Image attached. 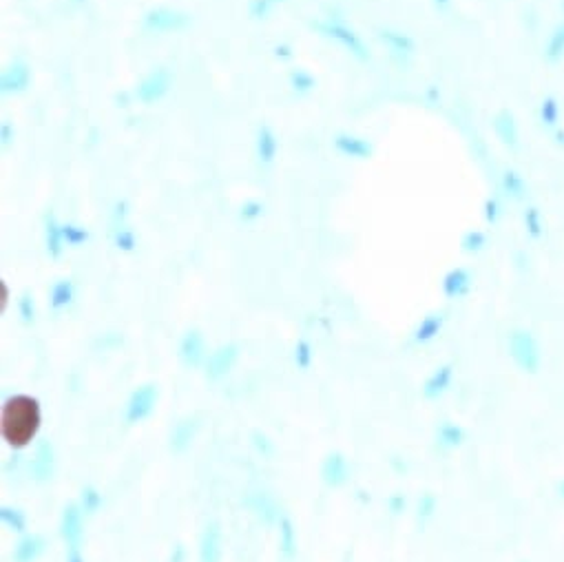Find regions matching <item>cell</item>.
<instances>
[{"label":"cell","instance_id":"34","mask_svg":"<svg viewBox=\"0 0 564 562\" xmlns=\"http://www.w3.org/2000/svg\"><path fill=\"white\" fill-rule=\"evenodd\" d=\"M483 243H485V237L481 235V232H470V235L465 237L463 246H465V250L472 252V250H481Z\"/></svg>","mask_w":564,"mask_h":562},{"label":"cell","instance_id":"31","mask_svg":"<svg viewBox=\"0 0 564 562\" xmlns=\"http://www.w3.org/2000/svg\"><path fill=\"white\" fill-rule=\"evenodd\" d=\"M270 5H272V0H250V7H248V12L254 20H259V18H265L270 12Z\"/></svg>","mask_w":564,"mask_h":562},{"label":"cell","instance_id":"25","mask_svg":"<svg viewBox=\"0 0 564 562\" xmlns=\"http://www.w3.org/2000/svg\"><path fill=\"white\" fill-rule=\"evenodd\" d=\"M102 505V496L98 494V490L91 485H87L82 490V496H80V509L84 514H95L98 512V507Z\"/></svg>","mask_w":564,"mask_h":562},{"label":"cell","instance_id":"40","mask_svg":"<svg viewBox=\"0 0 564 562\" xmlns=\"http://www.w3.org/2000/svg\"><path fill=\"white\" fill-rule=\"evenodd\" d=\"M560 494H562V498H564V481L560 483Z\"/></svg>","mask_w":564,"mask_h":562},{"label":"cell","instance_id":"13","mask_svg":"<svg viewBox=\"0 0 564 562\" xmlns=\"http://www.w3.org/2000/svg\"><path fill=\"white\" fill-rule=\"evenodd\" d=\"M221 532L217 525H208L199 543V560L201 562H221Z\"/></svg>","mask_w":564,"mask_h":562},{"label":"cell","instance_id":"15","mask_svg":"<svg viewBox=\"0 0 564 562\" xmlns=\"http://www.w3.org/2000/svg\"><path fill=\"white\" fill-rule=\"evenodd\" d=\"M467 439V434L461 425H456V423L452 421H443L439 428H436V443L441 445V448L445 450H456V448H461V445L465 443Z\"/></svg>","mask_w":564,"mask_h":562},{"label":"cell","instance_id":"35","mask_svg":"<svg viewBox=\"0 0 564 562\" xmlns=\"http://www.w3.org/2000/svg\"><path fill=\"white\" fill-rule=\"evenodd\" d=\"M390 509H392L394 514H401L403 509H405V496L399 494V492L394 494V496L390 498Z\"/></svg>","mask_w":564,"mask_h":562},{"label":"cell","instance_id":"27","mask_svg":"<svg viewBox=\"0 0 564 562\" xmlns=\"http://www.w3.org/2000/svg\"><path fill=\"white\" fill-rule=\"evenodd\" d=\"M135 243H137V237H135V230L131 228H115V246H118L120 250H126V252H131L135 248Z\"/></svg>","mask_w":564,"mask_h":562},{"label":"cell","instance_id":"3","mask_svg":"<svg viewBox=\"0 0 564 562\" xmlns=\"http://www.w3.org/2000/svg\"><path fill=\"white\" fill-rule=\"evenodd\" d=\"M171 82H173V73L166 67H159V69L148 73V76L137 84L133 95H135V100H140L142 104L157 102L168 89H171Z\"/></svg>","mask_w":564,"mask_h":562},{"label":"cell","instance_id":"39","mask_svg":"<svg viewBox=\"0 0 564 562\" xmlns=\"http://www.w3.org/2000/svg\"><path fill=\"white\" fill-rule=\"evenodd\" d=\"M276 56H281V58H290V49H288V47H276Z\"/></svg>","mask_w":564,"mask_h":562},{"label":"cell","instance_id":"26","mask_svg":"<svg viewBox=\"0 0 564 562\" xmlns=\"http://www.w3.org/2000/svg\"><path fill=\"white\" fill-rule=\"evenodd\" d=\"M62 239H65L69 246H82V243L89 239V230L73 224H62Z\"/></svg>","mask_w":564,"mask_h":562},{"label":"cell","instance_id":"16","mask_svg":"<svg viewBox=\"0 0 564 562\" xmlns=\"http://www.w3.org/2000/svg\"><path fill=\"white\" fill-rule=\"evenodd\" d=\"M73 299H76V288H73V281H69V279H58L56 283L51 285V290H49V303H51V308L56 310V312L69 308V305L73 303Z\"/></svg>","mask_w":564,"mask_h":562},{"label":"cell","instance_id":"18","mask_svg":"<svg viewBox=\"0 0 564 562\" xmlns=\"http://www.w3.org/2000/svg\"><path fill=\"white\" fill-rule=\"evenodd\" d=\"M467 290H470V274L463 268L452 270L443 279V292L450 297V299H459V297L467 294Z\"/></svg>","mask_w":564,"mask_h":562},{"label":"cell","instance_id":"23","mask_svg":"<svg viewBox=\"0 0 564 562\" xmlns=\"http://www.w3.org/2000/svg\"><path fill=\"white\" fill-rule=\"evenodd\" d=\"M0 516H3V523L12 529V532H25V527H27L25 512H20V509H16V507H3Z\"/></svg>","mask_w":564,"mask_h":562},{"label":"cell","instance_id":"41","mask_svg":"<svg viewBox=\"0 0 564 562\" xmlns=\"http://www.w3.org/2000/svg\"><path fill=\"white\" fill-rule=\"evenodd\" d=\"M76 3H82V0H76Z\"/></svg>","mask_w":564,"mask_h":562},{"label":"cell","instance_id":"22","mask_svg":"<svg viewBox=\"0 0 564 562\" xmlns=\"http://www.w3.org/2000/svg\"><path fill=\"white\" fill-rule=\"evenodd\" d=\"M47 250L53 259L62 254V226H58L56 215L47 217Z\"/></svg>","mask_w":564,"mask_h":562},{"label":"cell","instance_id":"36","mask_svg":"<svg viewBox=\"0 0 564 562\" xmlns=\"http://www.w3.org/2000/svg\"><path fill=\"white\" fill-rule=\"evenodd\" d=\"M124 217H126V199H122L120 204H115V213H113V219L120 221V228L124 224Z\"/></svg>","mask_w":564,"mask_h":562},{"label":"cell","instance_id":"19","mask_svg":"<svg viewBox=\"0 0 564 562\" xmlns=\"http://www.w3.org/2000/svg\"><path fill=\"white\" fill-rule=\"evenodd\" d=\"M257 155L261 164H270L276 155V137L268 124H261L257 131Z\"/></svg>","mask_w":564,"mask_h":562},{"label":"cell","instance_id":"37","mask_svg":"<svg viewBox=\"0 0 564 562\" xmlns=\"http://www.w3.org/2000/svg\"><path fill=\"white\" fill-rule=\"evenodd\" d=\"M283 538H285V551L290 554V551H292V540H290L292 538V527H290V521H285V518H283Z\"/></svg>","mask_w":564,"mask_h":562},{"label":"cell","instance_id":"5","mask_svg":"<svg viewBox=\"0 0 564 562\" xmlns=\"http://www.w3.org/2000/svg\"><path fill=\"white\" fill-rule=\"evenodd\" d=\"M312 27H316L319 31H323V34L330 36V38H336L345 49L352 51L359 60H367V51H365L363 42H361V38L354 34V31H350L343 25H334V23H312Z\"/></svg>","mask_w":564,"mask_h":562},{"label":"cell","instance_id":"6","mask_svg":"<svg viewBox=\"0 0 564 562\" xmlns=\"http://www.w3.org/2000/svg\"><path fill=\"white\" fill-rule=\"evenodd\" d=\"M179 359L188 368H197L206 361V341L201 337L199 330H188L182 337V343H179Z\"/></svg>","mask_w":564,"mask_h":562},{"label":"cell","instance_id":"20","mask_svg":"<svg viewBox=\"0 0 564 562\" xmlns=\"http://www.w3.org/2000/svg\"><path fill=\"white\" fill-rule=\"evenodd\" d=\"M443 323H445V314L443 312H436V314L425 317V319L419 323L416 330H414V343H427V341H432V339L441 332Z\"/></svg>","mask_w":564,"mask_h":562},{"label":"cell","instance_id":"9","mask_svg":"<svg viewBox=\"0 0 564 562\" xmlns=\"http://www.w3.org/2000/svg\"><path fill=\"white\" fill-rule=\"evenodd\" d=\"M321 479L328 487H341L350 479V465L343 454H330L321 465Z\"/></svg>","mask_w":564,"mask_h":562},{"label":"cell","instance_id":"21","mask_svg":"<svg viewBox=\"0 0 564 562\" xmlns=\"http://www.w3.org/2000/svg\"><path fill=\"white\" fill-rule=\"evenodd\" d=\"M31 472H34L36 476V481H47L51 479V474H53V450H51V445H42V448L38 450L36 454V459L31 461Z\"/></svg>","mask_w":564,"mask_h":562},{"label":"cell","instance_id":"24","mask_svg":"<svg viewBox=\"0 0 564 562\" xmlns=\"http://www.w3.org/2000/svg\"><path fill=\"white\" fill-rule=\"evenodd\" d=\"M290 82H292V89H294L296 93H308V91H312V89H314V84H316L314 76H312L310 71H305V69H296V71H292V73H290Z\"/></svg>","mask_w":564,"mask_h":562},{"label":"cell","instance_id":"12","mask_svg":"<svg viewBox=\"0 0 564 562\" xmlns=\"http://www.w3.org/2000/svg\"><path fill=\"white\" fill-rule=\"evenodd\" d=\"M197 428H199V423H197L195 417H186L182 421H177L173 432H171V450L175 454H182L188 448V445L193 443L195 434H197Z\"/></svg>","mask_w":564,"mask_h":562},{"label":"cell","instance_id":"8","mask_svg":"<svg viewBox=\"0 0 564 562\" xmlns=\"http://www.w3.org/2000/svg\"><path fill=\"white\" fill-rule=\"evenodd\" d=\"M237 350H239L237 343H228V345L219 348L217 352H212L206 359V377L215 381L226 372H230V368L237 361V354H239Z\"/></svg>","mask_w":564,"mask_h":562},{"label":"cell","instance_id":"17","mask_svg":"<svg viewBox=\"0 0 564 562\" xmlns=\"http://www.w3.org/2000/svg\"><path fill=\"white\" fill-rule=\"evenodd\" d=\"M334 146H336L343 155L359 157V160H367V157L372 155L370 144H367L365 140H361V137H352V135H336Z\"/></svg>","mask_w":564,"mask_h":562},{"label":"cell","instance_id":"33","mask_svg":"<svg viewBox=\"0 0 564 562\" xmlns=\"http://www.w3.org/2000/svg\"><path fill=\"white\" fill-rule=\"evenodd\" d=\"M34 297H31L29 292L23 294V299H20V317H23V321L29 323V321H34Z\"/></svg>","mask_w":564,"mask_h":562},{"label":"cell","instance_id":"11","mask_svg":"<svg viewBox=\"0 0 564 562\" xmlns=\"http://www.w3.org/2000/svg\"><path fill=\"white\" fill-rule=\"evenodd\" d=\"M454 379V365L452 363H445L441 368H436L434 372L430 374V379L425 381L423 385V394L425 399H439L443 392H447Z\"/></svg>","mask_w":564,"mask_h":562},{"label":"cell","instance_id":"4","mask_svg":"<svg viewBox=\"0 0 564 562\" xmlns=\"http://www.w3.org/2000/svg\"><path fill=\"white\" fill-rule=\"evenodd\" d=\"M155 403H157V385L148 383V385L137 388L131 394L129 403H126V410H124L126 423H140L146 417H151V412L155 410Z\"/></svg>","mask_w":564,"mask_h":562},{"label":"cell","instance_id":"32","mask_svg":"<svg viewBox=\"0 0 564 562\" xmlns=\"http://www.w3.org/2000/svg\"><path fill=\"white\" fill-rule=\"evenodd\" d=\"M261 213H263V204H259V201H248V204H243V206H241V219H243V221L257 219Z\"/></svg>","mask_w":564,"mask_h":562},{"label":"cell","instance_id":"2","mask_svg":"<svg viewBox=\"0 0 564 562\" xmlns=\"http://www.w3.org/2000/svg\"><path fill=\"white\" fill-rule=\"evenodd\" d=\"M190 25V16L184 12H175L168 7H157L153 12L144 16V27L148 31H157V34H171V31H182Z\"/></svg>","mask_w":564,"mask_h":562},{"label":"cell","instance_id":"28","mask_svg":"<svg viewBox=\"0 0 564 562\" xmlns=\"http://www.w3.org/2000/svg\"><path fill=\"white\" fill-rule=\"evenodd\" d=\"M294 363L299 365L301 370H308L312 363V348H310V343L305 341V339H301V341L296 343V348H294Z\"/></svg>","mask_w":564,"mask_h":562},{"label":"cell","instance_id":"29","mask_svg":"<svg viewBox=\"0 0 564 562\" xmlns=\"http://www.w3.org/2000/svg\"><path fill=\"white\" fill-rule=\"evenodd\" d=\"M436 505H439V498H436V494L425 492L421 496V501H419V518H423V521L432 518L434 512H436Z\"/></svg>","mask_w":564,"mask_h":562},{"label":"cell","instance_id":"7","mask_svg":"<svg viewBox=\"0 0 564 562\" xmlns=\"http://www.w3.org/2000/svg\"><path fill=\"white\" fill-rule=\"evenodd\" d=\"M82 516H84V512L80 509V505H76V503H71L65 509V514H62L60 536L65 538V543L69 547H80V540H82V534H84Z\"/></svg>","mask_w":564,"mask_h":562},{"label":"cell","instance_id":"10","mask_svg":"<svg viewBox=\"0 0 564 562\" xmlns=\"http://www.w3.org/2000/svg\"><path fill=\"white\" fill-rule=\"evenodd\" d=\"M29 65L23 60H16L12 67H7L3 71V80H0V89L3 93H18V91H25L27 84H29Z\"/></svg>","mask_w":564,"mask_h":562},{"label":"cell","instance_id":"1","mask_svg":"<svg viewBox=\"0 0 564 562\" xmlns=\"http://www.w3.org/2000/svg\"><path fill=\"white\" fill-rule=\"evenodd\" d=\"M509 354L516 365L527 374H538L540 370V348L536 337L527 330H516L509 337Z\"/></svg>","mask_w":564,"mask_h":562},{"label":"cell","instance_id":"38","mask_svg":"<svg viewBox=\"0 0 564 562\" xmlns=\"http://www.w3.org/2000/svg\"><path fill=\"white\" fill-rule=\"evenodd\" d=\"M67 562H84V558H82V554H80V547H69Z\"/></svg>","mask_w":564,"mask_h":562},{"label":"cell","instance_id":"14","mask_svg":"<svg viewBox=\"0 0 564 562\" xmlns=\"http://www.w3.org/2000/svg\"><path fill=\"white\" fill-rule=\"evenodd\" d=\"M45 547H47L45 538L38 536V534H31L14 549L12 560L14 562H36L42 551H45Z\"/></svg>","mask_w":564,"mask_h":562},{"label":"cell","instance_id":"30","mask_svg":"<svg viewBox=\"0 0 564 562\" xmlns=\"http://www.w3.org/2000/svg\"><path fill=\"white\" fill-rule=\"evenodd\" d=\"M381 38L385 40L394 51H410L412 49L410 38L401 36V34H394V31H381Z\"/></svg>","mask_w":564,"mask_h":562}]
</instances>
